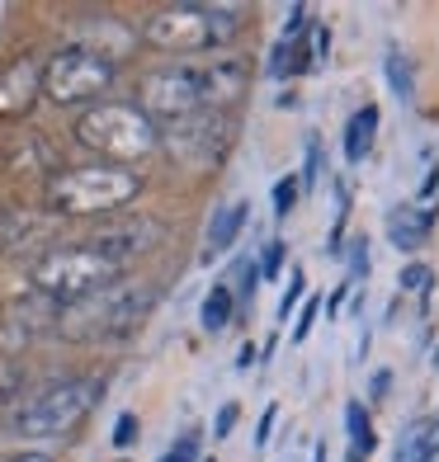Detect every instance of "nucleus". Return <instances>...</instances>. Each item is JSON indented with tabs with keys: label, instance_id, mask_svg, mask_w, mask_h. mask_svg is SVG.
I'll return each mask as SVG.
<instances>
[{
	"label": "nucleus",
	"instance_id": "obj_1",
	"mask_svg": "<svg viewBox=\"0 0 439 462\" xmlns=\"http://www.w3.org/2000/svg\"><path fill=\"white\" fill-rule=\"evenodd\" d=\"M246 90L250 67L241 57H222L213 67H161L142 76L137 109L156 128H171V123H184L194 114H232Z\"/></svg>",
	"mask_w": 439,
	"mask_h": 462
},
{
	"label": "nucleus",
	"instance_id": "obj_2",
	"mask_svg": "<svg viewBox=\"0 0 439 462\" xmlns=\"http://www.w3.org/2000/svg\"><path fill=\"white\" fill-rule=\"evenodd\" d=\"M142 194V175L128 165H61L57 175L43 180V203L57 217H104L118 213Z\"/></svg>",
	"mask_w": 439,
	"mask_h": 462
},
{
	"label": "nucleus",
	"instance_id": "obj_3",
	"mask_svg": "<svg viewBox=\"0 0 439 462\" xmlns=\"http://www.w3.org/2000/svg\"><path fill=\"white\" fill-rule=\"evenodd\" d=\"M246 24L241 5H161L156 14H146V24L137 33V43L156 52H213L227 48Z\"/></svg>",
	"mask_w": 439,
	"mask_h": 462
},
{
	"label": "nucleus",
	"instance_id": "obj_4",
	"mask_svg": "<svg viewBox=\"0 0 439 462\" xmlns=\"http://www.w3.org/2000/svg\"><path fill=\"white\" fill-rule=\"evenodd\" d=\"M156 307V288H104V292H90L80 302H67L57 307V321H52V335L61 340H118V335H133L146 311Z\"/></svg>",
	"mask_w": 439,
	"mask_h": 462
},
{
	"label": "nucleus",
	"instance_id": "obj_5",
	"mask_svg": "<svg viewBox=\"0 0 439 462\" xmlns=\"http://www.w3.org/2000/svg\"><path fill=\"white\" fill-rule=\"evenodd\" d=\"M76 142L95 152L104 165L142 161L161 146V128L146 118L137 104H95L76 118Z\"/></svg>",
	"mask_w": 439,
	"mask_h": 462
},
{
	"label": "nucleus",
	"instance_id": "obj_6",
	"mask_svg": "<svg viewBox=\"0 0 439 462\" xmlns=\"http://www.w3.org/2000/svg\"><path fill=\"white\" fill-rule=\"evenodd\" d=\"M29 283H33V292H43V298H52L57 307H67V302L90 298V292H104V288L123 283V264L104 260L86 241L80 245H57V250H48V255H38L29 264Z\"/></svg>",
	"mask_w": 439,
	"mask_h": 462
},
{
	"label": "nucleus",
	"instance_id": "obj_7",
	"mask_svg": "<svg viewBox=\"0 0 439 462\" xmlns=\"http://www.w3.org/2000/svg\"><path fill=\"white\" fill-rule=\"evenodd\" d=\"M104 396V377H61V383L43 387L14 411V434L24 439H61L86 420Z\"/></svg>",
	"mask_w": 439,
	"mask_h": 462
},
{
	"label": "nucleus",
	"instance_id": "obj_8",
	"mask_svg": "<svg viewBox=\"0 0 439 462\" xmlns=\"http://www.w3.org/2000/svg\"><path fill=\"white\" fill-rule=\"evenodd\" d=\"M232 137H237V118L232 114H194L184 123H171L161 128V146L180 171H218L222 156L232 152Z\"/></svg>",
	"mask_w": 439,
	"mask_h": 462
},
{
	"label": "nucleus",
	"instance_id": "obj_9",
	"mask_svg": "<svg viewBox=\"0 0 439 462\" xmlns=\"http://www.w3.org/2000/svg\"><path fill=\"white\" fill-rule=\"evenodd\" d=\"M118 67H109L104 57L86 52V48H57L43 61V99L57 109H71V104H90L114 86Z\"/></svg>",
	"mask_w": 439,
	"mask_h": 462
},
{
	"label": "nucleus",
	"instance_id": "obj_10",
	"mask_svg": "<svg viewBox=\"0 0 439 462\" xmlns=\"http://www.w3.org/2000/svg\"><path fill=\"white\" fill-rule=\"evenodd\" d=\"M43 99V57L19 52L0 67V123H19Z\"/></svg>",
	"mask_w": 439,
	"mask_h": 462
},
{
	"label": "nucleus",
	"instance_id": "obj_11",
	"mask_svg": "<svg viewBox=\"0 0 439 462\" xmlns=\"http://www.w3.org/2000/svg\"><path fill=\"white\" fill-rule=\"evenodd\" d=\"M57 321V302L43 292H24L0 311V354H19L24 345H33L43 330H52Z\"/></svg>",
	"mask_w": 439,
	"mask_h": 462
},
{
	"label": "nucleus",
	"instance_id": "obj_12",
	"mask_svg": "<svg viewBox=\"0 0 439 462\" xmlns=\"http://www.w3.org/2000/svg\"><path fill=\"white\" fill-rule=\"evenodd\" d=\"M156 241H161V222H156V217H123V222L99 226L86 245L99 250L104 260H114V264L128 269V264H133L137 255H146Z\"/></svg>",
	"mask_w": 439,
	"mask_h": 462
},
{
	"label": "nucleus",
	"instance_id": "obj_13",
	"mask_svg": "<svg viewBox=\"0 0 439 462\" xmlns=\"http://www.w3.org/2000/svg\"><path fill=\"white\" fill-rule=\"evenodd\" d=\"M71 48H86V52L104 57L109 67H118V61L137 48V33L128 24H118L114 14H90L86 24L71 29Z\"/></svg>",
	"mask_w": 439,
	"mask_h": 462
},
{
	"label": "nucleus",
	"instance_id": "obj_14",
	"mask_svg": "<svg viewBox=\"0 0 439 462\" xmlns=\"http://www.w3.org/2000/svg\"><path fill=\"white\" fill-rule=\"evenodd\" d=\"M430 231H434V213L430 208H397V213L388 217V241L397 250H421L430 241Z\"/></svg>",
	"mask_w": 439,
	"mask_h": 462
},
{
	"label": "nucleus",
	"instance_id": "obj_15",
	"mask_svg": "<svg viewBox=\"0 0 439 462\" xmlns=\"http://www.w3.org/2000/svg\"><path fill=\"white\" fill-rule=\"evenodd\" d=\"M439 457V415H421L402 430L397 462H434Z\"/></svg>",
	"mask_w": 439,
	"mask_h": 462
},
{
	"label": "nucleus",
	"instance_id": "obj_16",
	"mask_svg": "<svg viewBox=\"0 0 439 462\" xmlns=\"http://www.w3.org/2000/svg\"><path fill=\"white\" fill-rule=\"evenodd\" d=\"M246 217H250V208H246V203H227L222 213L213 217V226H208V236H203V260H218V255H227V250L237 245V236H241Z\"/></svg>",
	"mask_w": 439,
	"mask_h": 462
},
{
	"label": "nucleus",
	"instance_id": "obj_17",
	"mask_svg": "<svg viewBox=\"0 0 439 462\" xmlns=\"http://www.w3.org/2000/svg\"><path fill=\"white\" fill-rule=\"evenodd\" d=\"M373 137H378V104H364V109L350 114V123H345V161H364Z\"/></svg>",
	"mask_w": 439,
	"mask_h": 462
},
{
	"label": "nucleus",
	"instance_id": "obj_18",
	"mask_svg": "<svg viewBox=\"0 0 439 462\" xmlns=\"http://www.w3.org/2000/svg\"><path fill=\"white\" fill-rule=\"evenodd\" d=\"M312 71V48H307V38H279L275 52H269V76L275 80H288V76H303Z\"/></svg>",
	"mask_w": 439,
	"mask_h": 462
},
{
	"label": "nucleus",
	"instance_id": "obj_19",
	"mask_svg": "<svg viewBox=\"0 0 439 462\" xmlns=\"http://www.w3.org/2000/svg\"><path fill=\"white\" fill-rule=\"evenodd\" d=\"M10 165H14V171H24V175H38V180H48V175L61 171L57 156H52V146H48V137H29V142L10 156Z\"/></svg>",
	"mask_w": 439,
	"mask_h": 462
},
{
	"label": "nucleus",
	"instance_id": "obj_20",
	"mask_svg": "<svg viewBox=\"0 0 439 462\" xmlns=\"http://www.w3.org/2000/svg\"><path fill=\"white\" fill-rule=\"evenodd\" d=\"M33 231H38V222L24 213V208L0 199V250H19L24 241H33Z\"/></svg>",
	"mask_w": 439,
	"mask_h": 462
},
{
	"label": "nucleus",
	"instance_id": "obj_21",
	"mask_svg": "<svg viewBox=\"0 0 439 462\" xmlns=\"http://www.w3.org/2000/svg\"><path fill=\"white\" fill-rule=\"evenodd\" d=\"M232 311H237V292L227 288V283H218V288L203 298L199 321H203V330H208V335H218V330H227V321H232Z\"/></svg>",
	"mask_w": 439,
	"mask_h": 462
},
{
	"label": "nucleus",
	"instance_id": "obj_22",
	"mask_svg": "<svg viewBox=\"0 0 439 462\" xmlns=\"http://www.w3.org/2000/svg\"><path fill=\"white\" fill-rule=\"evenodd\" d=\"M345 430H350V448H354V457H369L373 448H378V434H373L369 415H364V402H350V406H345Z\"/></svg>",
	"mask_w": 439,
	"mask_h": 462
},
{
	"label": "nucleus",
	"instance_id": "obj_23",
	"mask_svg": "<svg viewBox=\"0 0 439 462\" xmlns=\"http://www.w3.org/2000/svg\"><path fill=\"white\" fill-rule=\"evenodd\" d=\"M397 288H402V292H416V298H425V292L434 288V269H430V264H402Z\"/></svg>",
	"mask_w": 439,
	"mask_h": 462
},
{
	"label": "nucleus",
	"instance_id": "obj_24",
	"mask_svg": "<svg viewBox=\"0 0 439 462\" xmlns=\"http://www.w3.org/2000/svg\"><path fill=\"white\" fill-rule=\"evenodd\" d=\"M388 80H392V90L397 95H402V99H411V61L402 57V52H397V48H388Z\"/></svg>",
	"mask_w": 439,
	"mask_h": 462
},
{
	"label": "nucleus",
	"instance_id": "obj_25",
	"mask_svg": "<svg viewBox=\"0 0 439 462\" xmlns=\"http://www.w3.org/2000/svg\"><path fill=\"white\" fill-rule=\"evenodd\" d=\"M298 194H303V184H298V175H284L279 184H275V217H288L293 213V203H298Z\"/></svg>",
	"mask_w": 439,
	"mask_h": 462
},
{
	"label": "nucleus",
	"instance_id": "obj_26",
	"mask_svg": "<svg viewBox=\"0 0 439 462\" xmlns=\"http://www.w3.org/2000/svg\"><path fill=\"white\" fill-rule=\"evenodd\" d=\"M284 260H288V245L284 241H269L265 255H260V279H279L284 274Z\"/></svg>",
	"mask_w": 439,
	"mask_h": 462
},
{
	"label": "nucleus",
	"instance_id": "obj_27",
	"mask_svg": "<svg viewBox=\"0 0 439 462\" xmlns=\"http://www.w3.org/2000/svg\"><path fill=\"white\" fill-rule=\"evenodd\" d=\"M303 288H307V274H303V269H293V274H288V292L279 298V317H284V321H288V311L303 302Z\"/></svg>",
	"mask_w": 439,
	"mask_h": 462
},
{
	"label": "nucleus",
	"instance_id": "obj_28",
	"mask_svg": "<svg viewBox=\"0 0 439 462\" xmlns=\"http://www.w3.org/2000/svg\"><path fill=\"white\" fill-rule=\"evenodd\" d=\"M322 180V142L317 137H307V171H303V189H312V184H317Z\"/></svg>",
	"mask_w": 439,
	"mask_h": 462
},
{
	"label": "nucleus",
	"instance_id": "obj_29",
	"mask_svg": "<svg viewBox=\"0 0 439 462\" xmlns=\"http://www.w3.org/2000/svg\"><path fill=\"white\" fill-rule=\"evenodd\" d=\"M137 439V415H118L114 420V448H133Z\"/></svg>",
	"mask_w": 439,
	"mask_h": 462
},
{
	"label": "nucleus",
	"instance_id": "obj_30",
	"mask_svg": "<svg viewBox=\"0 0 439 462\" xmlns=\"http://www.w3.org/2000/svg\"><path fill=\"white\" fill-rule=\"evenodd\" d=\"M194 457H199V434H184L180 444H175L171 453H165L161 462H194Z\"/></svg>",
	"mask_w": 439,
	"mask_h": 462
},
{
	"label": "nucleus",
	"instance_id": "obj_31",
	"mask_svg": "<svg viewBox=\"0 0 439 462\" xmlns=\"http://www.w3.org/2000/svg\"><path fill=\"white\" fill-rule=\"evenodd\" d=\"M317 311H322V302L312 298V302L303 307V317H298V330H293V345H303L307 335H312V326H317Z\"/></svg>",
	"mask_w": 439,
	"mask_h": 462
},
{
	"label": "nucleus",
	"instance_id": "obj_32",
	"mask_svg": "<svg viewBox=\"0 0 439 462\" xmlns=\"http://www.w3.org/2000/svg\"><path fill=\"white\" fill-rule=\"evenodd\" d=\"M232 425H237V406H222V411H218L213 434H218V439H227V434H232Z\"/></svg>",
	"mask_w": 439,
	"mask_h": 462
},
{
	"label": "nucleus",
	"instance_id": "obj_33",
	"mask_svg": "<svg viewBox=\"0 0 439 462\" xmlns=\"http://www.w3.org/2000/svg\"><path fill=\"white\" fill-rule=\"evenodd\" d=\"M350 255H354V274H369V241L364 236L350 245Z\"/></svg>",
	"mask_w": 439,
	"mask_h": 462
},
{
	"label": "nucleus",
	"instance_id": "obj_34",
	"mask_svg": "<svg viewBox=\"0 0 439 462\" xmlns=\"http://www.w3.org/2000/svg\"><path fill=\"white\" fill-rule=\"evenodd\" d=\"M317 29V61H326V52H331V29L326 24H312Z\"/></svg>",
	"mask_w": 439,
	"mask_h": 462
},
{
	"label": "nucleus",
	"instance_id": "obj_35",
	"mask_svg": "<svg viewBox=\"0 0 439 462\" xmlns=\"http://www.w3.org/2000/svg\"><path fill=\"white\" fill-rule=\"evenodd\" d=\"M275 415H279L275 406L265 411V420H260V430H256V439H260V444H265V439H269V430H275Z\"/></svg>",
	"mask_w": 439,
	"mask_h": 462
},
{
	"label": "nucleus",
	"instance_id": "obj_36",
	"mask_svg": "<svg viewBox=\"0 0 439 462\" xmlns=\"http://www.w3.org/2000/svg\"><path fill=\"white\" fill-rule=\"evenodd\" d=\"M250 364H256V345H241L237 349V368H250Z\"/></svg>",
	"mask_w": 439,
	"mask_h": 462
},
{
	"label": "nucleus",
	"instance_id": "obj_37",
	"mask_svg": "<svg viewBox=\"0 0 439 462\" xmlns=\"http://www.w3.org/2000/svg\"><path fill=\"white\" fill-rule=\"evenodd\" d=\"M5 462H52L48 453H14V457H5Z\"/></svg>",
	"mask_w": 439,
	"mask_h": 462
},
{
	"label": "nucleus",
	"instance_id": "obj_38",
	"mask_svg": "<svg viewBox=\"0 0 439 462\" xmlns=\"http://www.w3.org/2000/svg\"><path fill=\"white\" fill-rule=\"evenodd\" d=\"M434 184H439V171H430V175H425V184H421V194H425V199L434 194Z\"/></svg>",
	"mask_w": 439,
	"mask_h": 462
},
{
	"label": "nucleus",
	"instance_id": "obj_39",
	"mask_svg": "<svg viewBox=\"0 0 439 462\" xmlns=\"http://www.w3.org/2000/svg\"><path fill=\"white\" fill-rule=\"evenodd\" d=\"M430 364H434V368H439V345H434V354H430Z\"/></svg>",
	"mask_w": 439,
	"mask_h": 462
},
{
	"label": "nucleus",
	"instance_id": "obj_40",
	"mask_svg": "<svg viewBox=\"0 0 439 462\" xmlns=\"http://www.w3.org/2000/svg\"><path fill=\"white\" fill-rule=\"evenodd\" d=\"M350 462H360V457H354V453H350Z\"/></svg>",
	"mask_w": 439,
	"mask_h": 462
}]
</instances>
